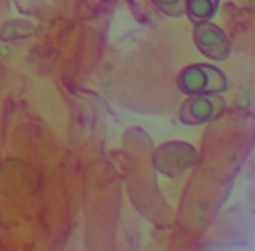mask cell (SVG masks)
I'll return each mask as SVG.
<instances>
[{"label":"cell","mask_w":255,"mask_h":251,"mask_svg":"<svg viewBox=\"0 0 255 251\" xmlns=\"http://www.w3.org/2000/svg\"><path fill=\"white\" fill-rule=\"evenodd\" d=\"M195 147L189 143H163L161 147H157L155 155H153V165L157 171L173 177V163L177 165V175H181L185 169H189L195 163Z\"/></svg>","instance_id":"277c9868"},{"label":"cell","mask_w":255,"mask_h":251,"mask_svg":"<svg viewBox=\"0 0 255 251\" xmlns=\"http://www.w3.org/2000/svg\"><path fill=\"white\" fill-rule=\"evenodd\" d=\"M219 8V0H185V14L191 22L211 20Z\"/></svg>","instance_id":"5b68a950"},{"label":"cell","mask_w":255,"mask_h":251,"mask_svg":"<svg viewBox=\"0 0 255 251\" xmlns=\"http://www.w3.org/2000/svg\"><path fill=\"white\" fill-rule=\"evenodd\" d=\"M225 110V102L219 94L187 96L179 108V120L185 126H201L219 118Z\"/></svg>","instance_id":"7a4b0ae2"},{"label":"cell","mask_w":255,"mask_h":251,"mask_svg":"<svg viewBox=\"0 0 255 251\" xmlns=\"http://www.w3.org/2000/svg\"><path fill=\"white\" fill-rule=\"evenodd\" d=\"M193 42L197 46V50L207 56L209 60H227L231 54V40L229 36L215 26L211 20H203V22H193Z\"/></svg>","instance_id":"3957f363"},{"label":"cell","mask_w":255,"mask_h":251,"mask_svg":"<svg viewBox=\"0 0 255 251\" xmlns=\"http://www.w3.org/2000/svg\"><path fill=\"white\" fill-rule=\"evenodd\" d=\"M179 92L185 96H199V94H221L229 90L227 76L211 64H191L185 66L175 80Z\"/></svg>","instance_id":"6da1fadb"},{"label":"cell","mask_w":255,"mask_h":251,"mask_svg":"<svg viewBox=\"0 0 255 251\" xmlns=\"http://www.w3.org/2000/svg\"><path fill=\"white\" fill-rule=\"evenodd\" d=\"M153 6L169 18H179L185 14V0H151Z\"/></svg>","instance_id":"8992f818"}]
</instances>
